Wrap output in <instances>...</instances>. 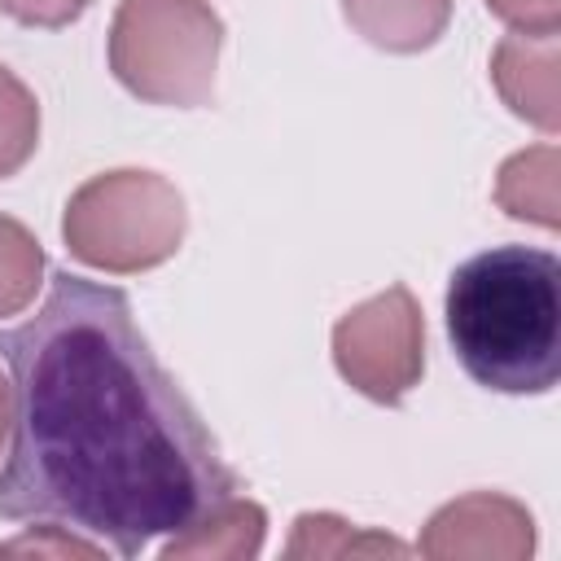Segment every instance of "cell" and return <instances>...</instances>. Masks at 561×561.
<instances>
[{"mask_svg":"<svg viewBox=\"0 0 561 561\" xmlns=\"http://www.w3.org/2000/svg\"><path fill=\"white\" fill-rule=\"evenodd\" d=\"M0 359L13 381L4 522H61L131 561L241 491L118 285L57 267L39 311L0 329Z\"/></svg>","mask_w":561,"mask_h":561,"instance_id":"6da1fadb","label":"cell"},{"mask_svg":"<svg viewBox=\"0 0 561 561\" xmlns=\"http://www.w3.org/2000/svg\"><path fill=\"white\" fill-rule=\"evenodd\" d=\"M447 337L495 394H548L561 377V263L535 245H491L447 280Z\"/></svg>","mask_w":561,"mask_h":561,"instance_id":"7a4b0ae2","label":"cell"},{"mask_svg":"<svg viewBox=\"0 0 561 561\" xmlns=\"http://www.w3.org/2000/svg\"><path fill=\"white\" fill-rule=\"evenodd\" d=\"M188 232L184 193L145 167H118L83 180L61 210L66 250L110 276H136L175 259Z\"/></svg>","mask_w":561,"mask_h":561,"instance_id":"3957f363","label":"cell"},{"mask_svg":"<svg viewBox=\"0 0 561 561\" xmlns=\"http://www.w3.org/2000/svg\"><path fill=\"white\" fill-rule=\"evenodd\" d=\"M224 53V18L210 0H118L110 70L145 105H210Z\"/></svg>","mask_w":561,"mask_h":561,"instance_id":"277c9868","label":"cell"},{"mask_svg":"<svg viewBox=\"0 0 561 561\" xmlns=\"http://www.w3.org/2000/svg\"><path fill=\"white\" fill-rule=\"evenodd\" d=\"M333 364L351 390L399 408L425 373V316L408 285H390L333 324Z\"/></svg>","mask_w":561,"mask_h":561,"instance_id":"5b68a950","label":"cell"},{"mask_svg":"<svg viewBox=\"0 0 561 561\" xmlns=\"http://www.w3.org/2000/svg\"><path fill=\"white\" fill-rule=\"evenodd\" d=\"M416 552L434 561H526L535 552V517L513 495L469 491L430 513Z\"/></svg>","mask_w":561,"mask_h":561,"instance_id":"8992f818","label":"cell"},{"mask_svg":"<svg viewBox=\"0 0 561 561\" xmlns=\"http://www.w3.org/2000/svg\"><path fill=\"white\" fill-rule=\"evenodd\" d=\"M491 83L500 101L539 127L543 136H557L561 127V44L557 35H504L491 53Z\"/></svg>","mask_w":561,"mask_h":561,"instance_id":"52a82bcc","label":"cell"},{"mask_svg":"<svg viewBox=\"0 0 561 561\" xmlns=\"http://www.w3.org/2000/svg\"><path fill=\"white\" fill-rule=\"evenodd\" d=\"M267 535V513L250 495L232 491L219 504H210L197 522L175 530L162 543V561H250L259 557Z\"/></svg>","mask_w":561,"mask_h":561,"instance_id":"ba28073f","label":"cell"},{"mask_svg":"<svg viewBox=\"0 0 561 561\" xmlns=\"http://www.w3.org/2000/svg\"><path fill=\"white\" fill-rule=\"evenodd\" d=\"M342 18L381 53H425L451 22V0H342Z\"/></svg>","mask_w":561,"mask_h":561,"instance_id":"9c48e42d","label":"cell"},{"mask_svg":"<svg viewBox=\"0 0 561 561\" xmlns=\"http://www.w3.org/2000/svg\"><path fill=\"white\" fill-rule=\"evenodd\" d=\"M557 175H561L557 145H530V149L504 158V167L495 175V202H500V210L513 215V219H522V224H535V228L557 232L561 228V188H557Z\"/></svg>","mask_w":561,"mask_h":561,"instance_id":"30bf717a","label":"cell"},{"mask_svg":"<svg viewBox=\"0 0 561 561\" xmlns=\"http://www.w3.org/2000/svg\"><path fill=\"white\" fill-rule=\"evenodd\" d=\"M412 548L394 535L377 530H351L337 513H298L294 535L285 543V557H408Z\"/></svg>","mask_w":561,"mask_h":561,"instance_id":"8fae6325","label":"cell"},{"mask_svg":"<svg viewBox=\"0 0 561 561\" xmlns=\"http://www.w3.org/2000/svg\"><path fill=\"white\" fill-rule=\"evenodd\" d=\"M44 285V245L22 219L0 215V320L35 302Z\"/></svg>","mask_w":561,"mask_h":561,"instance_id":"7c38bea8","label":"cell"},{"mask_svg":"<svg viewBox=\"0 0 561 561\" xmlns=\"http://www.w3.org/2000/svg\"><path fill=\"white\" fill-rule=\"evenodd\" d=\"M39 145V101L35 92L0 66V180L18 175Z\"/></svg>","mask_w":561,"mask_h":561,"instance_id":"4fadbf2b","label":"cell"},{"mask_svg":"<svg viewBox=\"0 0 561 561\" xmlns=\"http://www.w3.org/2000/svg\"><path fill=\"white\" fill-rule=\"evenodd\" d=\"M508 31L522 35H557L561 31V0H482Z\"/></svg>","mask_w":561,"mask_h":561,"instance_id":"5bb4252c","label":"cell"},{"mask_svg":"<svg viewBox=\"0 0 561 561\" xmlns=\"http://www.w3.org/2000/svg\"><path fill=\"white\" fill-rule=\"evenodd\" d=\"M92 0H0V13L22 22V26H39V31H57L70 26L75 18L88 13Z\"/></svg>","mask_w":561,"mask_h":561,"instance_id":"9a60e30c","label":"cell"},{"mask_svg":"<svg viewBox=\"0 0 561 561\" xmlns=\"http://www.w3.org/2000/svg\"><path fill=\"white\" fill-rule=\"evenodd\" d=\"M4 552H35V557H101L105 543L96 539H79L61 526H39L35 535H22L13 543H4Z\"/></svg>","mask_w":561,"mask_h":561,"instance_id":"2e32d148","label":"cell"},{"mask_svg":"<svg viewBox=\"0 0 561 561\" xmlns=\"http://www.w3.org/2000/svg\"><path fill=\"white\" fill-rule=\"evenodd\" d=\"M9 430H13V381L0 373V447H4Z\"/></svg>","mask_w":561,"mask_h":561,"instance_id":"e0dca14e","label":"cell"}]
</instances>
